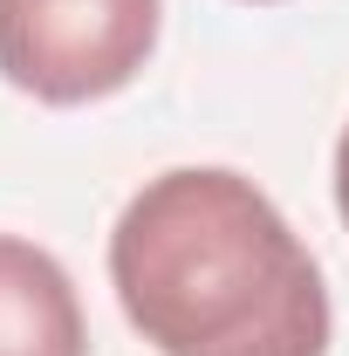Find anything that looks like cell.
Wrapping results in <instances>:
<instances>
[{
    "instance_id": "obj_1",
    "label": "cell",
    "mask_w": 349,
    "mask_h": 356,
    "mask_svg": "<svg viewBox=\"0 0 349 356\" xmlns=\"http://www.w3.org/2000/svg\"><path fill=\"white\" fill-rule=\"evenodd\" d=\"M110 288L158 356H322L329 288L254 178L158 172L110 233Z\"/></svg>"
},
{
    "instance_id": "obj_2",
    "label": "cell",
    "mask_w": 349,
    "mask_h": 356,
    "mask_svg": "<svg viewBox=\"0 0 349 356\" xmlns=\"http://www.w3.org/2000/svg\"><path fill=\"white\" fill-rule=\"evenodd\" d=\"M165 0H0V76L35 103H96L144 76Z\"/></svg>"
},
{
    "instance_id": "obj_3",
    "label": "cell",
    "mask_w": 349,
    "mask_h": 356,
    "mask_svg": "<svg viewBox=\"0 0 349 356\" xmlns=\"http://www.w3.org/2000/svg\"><path fill=\"white\" fill-rule=\"evenodd\" d=\"M0 356H89L69 267L14 233H0Z\"/></svg>"
},
{
    "instance_id": "obj_4",
    "label": "cell",
    "mask_w": 349,
    "mask_h": 356,
    "mask_svg": "<svg viewBox=\"0 0 349 356\" xmlns=\"http://www.w3.org/2000/svg\"><path fill=\"white\" fill-rule=\"evenodd\" d=\"M336 206H343V226H349V124H343V144H336Z\"/></svg>"
},
{
    "instance_id": "obj_5",
    "label": "cell",
    "mask_w": 349,
    "mask_h": 356,
    "mask_svg": "<svg viewBox=\"0 0 349 356\" xmlns=\"http://www.w3.org/2000/svg\"><path fill=\"white\" fill-rule=\"evenodd\" d=\"M254 7H267V0H254Z\"/></svg>"
}]
</instances>
